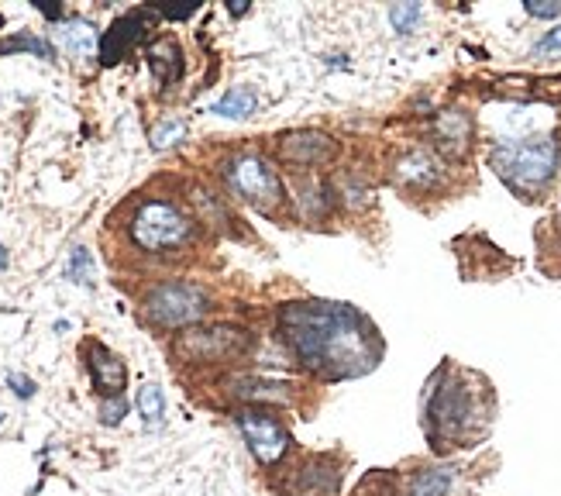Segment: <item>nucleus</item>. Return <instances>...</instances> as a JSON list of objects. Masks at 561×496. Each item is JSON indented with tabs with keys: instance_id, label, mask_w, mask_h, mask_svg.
Returning <instances> with one entry per match:
<instances>
[{
	"instance_id": "nucleus-28",
	"label": "nucleus",
	"mask_w": 561,
	"mask_h": 496,
	"mask_svg": "<svg viewBox=\"0 0 561 496\" xmlns=\"http://www.w3.org/2000/svg\"><path fill=\"white\" fill-rule=\"evenodd\" d=\"M35 7L45 14V18H52V21H59V18H62V7L56 4V0H35Z\"/></svg>"
},
{
	"instance_id": "nucleus-1",
	"label": "nucleus",
	"mask_w": 561,
	"mask_h": 496,
	"mask_svg": "<svg viewBox=\"0 0 561 496\" xmlns=\"http://www.w3.org/2000/svg\"><path fill=\"white\" fill-rule=\"evenodd\" d=\"M279 331L303 369L324 379H352L379 362V331L348 304L303 300L279 310Z\"/></svg>"
},
{
	"instance_id": "nucleus-10",
	"label": "nucleus",
	"mask_w": 561,
	"mask_h": 496,
	"mask_svg": "<svg viewBox=\"0 0 561 496\" xmlns=\"http://www.w3.org/2000/svg\"><path fill=\"white\" fill-rule=\"evenodd\" d=\"M87 355H90L93 386H97L100 397H104V400L121 397L124 386H128V366H124V362L111 352V348L100 345V341H90Z\"/></svg>"
},
{
	"instance_id": "nucleus-3",
	"label": "nucleus",
	"mask_w": 561,
	"mask_h": 496,
	"mask_svg": "<svg viewBox=\"0 0 561 496\" xmlns=\"http://www.w3.org/2000/svg\"><path fill=\"white\" fill-rule=\"evenodd\" d=\"M489 162H493L496 176H500L510 190H517L524 200H537V193L548 190L551 180H555L558 138L537 135V138H527V142L496 145Z\"/></svg>"
},
{
	"instance_id": "nucleus-7",
	"label": "nucleus",
	"mask_w": 561,
	"mask_h": 496,
	"mask_svg": "<svg viewBox=\"0 0 561 496\" xmlns=\"http://www.w3.org/2000/svg\"><path fill=\"white\" fill-rule=\"evenodd\" d=\"M248 345H252V338L241 328L217 324V328H197V331H190V335H183L176 352L190 362H224V359L241 355Z\"/></svg>"
},
{
	"instance_id": "nucleus-21",
	"label": "nucleus",
	"mask_w": 561,
	"mask_h": 496,
	"mask_svg": "<svg viewBox=\"0 0 561 496\" xmlns=\"http://www.w3.org/2000/svg\"><path fill=\"white\" fill-rule=\"evenodd\" d=\"M389 18H393L396 31H414V25L420 21V4H403V7H393V11H389Z\"/></svg>"
},
{
	"instance_id": "nucleus-25",
	"label": "nucleus",
	"mask_w": 561,
	"mask_h": 496,
	"mask_svg": "<svg viewBox=\"0 0 561 496\" xmlns=\"http://www.w3.org/2000/svg\"><path fill=\"white\" fill-rule=\"evenodd\" d=\"M534 52H537V56H548V52L555 56V52H561V28L548 31V35H544L541 42L534 45Z\"/></svg>"
},
{
	"instance_id": "nucleus-27",
	"label": "nucleus",
	"mask_w": 561,
	"mask_h": 496,
	"mask_svg": "<svg viewBox=\"0 0 561 496\" xmlns=\"http://www.w3.org/2000/svg\"><path fill=\"white\" fill-rule=\"evenodd\" d=\"M7 383L14 386V393H18V397H31V393H35V383H31L28 376H18V372H11V376H7Z\"/></svg>"
},
{
	"instance_id": "nucleus-4",
	"label": "nucleus",
	"mask_w": 561,
	"mask_h": 496,
	"mask_svg": "<svg viewBox=\"0 0 561 496\" xmlns=\"http://www.w3.org/2000/svg\"><path fill=\"white\" fill-rule=\"evenodd\" d=\"M193 238V221L166 200H148L131 217V242L145 252H173Z\"/></svg>"
},
{
	"instance_id": "nucleus-8",
	"label": "nucleus",
	"mask_w": 561,
	"mask_h": 496,
	"mask_svg": "<svg viewBox=\"0 0 561 496\" xmlns=\"http://www.w3.org/2000/svg\"><path fill=\"white\" fill-rule=\"evenodd\" d=\"M238 428H241L245 445L252 448L255 459L262 465L279 462L286 455V448H290V434H286V428L269 414V410H255V407L238 410Z\"/></svg>"
},
{
	"instance_id": "nucleus-13",
	"label": "nucleus",
	"mask_w": 561,
	"mask_h": 496,
	"mask_svg": "<svg viewBox=\"0 0 561 496\" xmlns=\"http://www.w3.org/2000/svg\"><path fill=\"white\" fill-rule=\"evenodd\" d=\"M148 62H152V73L159 76L162 83H176L179 73H183V52L173 38H162V42L152 45L148 52Z\"/></svg>"
},
{
	"instance_id": "nucleus-19",
	"label": "nucleus",
	"mask_w": 561,
	"mask_h": 496,
	"mask_svg": "<svg viewBox=\"0 0 561 496\" xmlns=\"http://www.w3.org/2000/svg\"><path fill=\"white\" fill-rule=\"evenodd\" d=\"M7 52H38L42 59L56 56L49 42H42V38H31V35H18V38H7V42H0V56H7Z\"/></svg>"
},
{
	"instance_id": "nucleus-24",
	"label": "nucleus",
	"mask_w": 561,
	"mask_h": 496,
	"mask_svg": "<svg viewBox=\"0 0 561 496\" xmlns=\"http://www.w3.org/2000/svg\"><path fill=\"white\" fill-rule=\"evenodd\" d=\"M197 11V4H193V0H186V4H159V14H166V18H173V21H179V18H190V14Z\"/></svg>"
},
{
	"instance_id": "nucleus-11",
	"label": "nucleus",
	"mask_w": 561,
	"mask_h": 496,
	"mask_svg": "<svg viewBox=\"0 0 561 496\" xmlns=\"http://www.w3.org/2000/svg\"><path fill=\"white\" fill-rule=\"evenodd\" d=\"M142 31H145V14L142 11L124 14V18L114 21L111 31H104V38H100V59H104L107 66L121 62L131 52V45L142 38Z\"/></svg>"
},
{
	"instance_id": "nucleus-17",
	"label": "nucleus",
	"mask_w": 561,
	"mask_h": 496,
	"mask_svg": "<svg viewBox=\"0 0 561 496\" xmlns=\"http://www.w3.org/2000/svg\"><path fill=\"white\" fill-rule=\"evenodd\" d=\"M138 410H142V417L148 424H159L162 417H166V397H162V390L155 383H145L142 390H138Z\"/></svg>"
},
{
	"instance_id": "nucleus-6",
	"label": "nucleus",
	"mask_w": 561,
	"mask_h": 496,
	"mask_svg": "<svg viewBox=\"0 0 561 496\" xmlns=\"http://www.w3.org/2000/svg\"><path fill=\"white\" fill-rule=\"evenodd\" d=\"M148 317L162 328H186L207 314L210 300L200 286L193 283H162L148 293Z\"/></svg>"
},
{
	"instance_id": "nucleus-9",
	"label": "nucleus",
	"mask_w": 561,
	"mask_h": 496,
	"mask_svg": "<svg viewBox=\"0 0 561 496\" xmlns=\"http://www.w3.org/2000/svg\"><path fill=\"white\" fill-rule=\"evenodd\" d=\"M279 155L293 166H324L338 155V142L321 131H290L279 138Z\"/></svg>"
},
{
	"instance_id": "nucleus-15",
	"label": "nucleus",
	"mask_w": 561,
	"mask_h": 496,
	"mask_svg": "<svg viewBox=\"0 0 561 496\" xmlns=\"http://www.w3.org/2000/svg\"><path fill=\"white\" fill-rule=\"evenodd\" d=\"M255 104H259V97H255L248 87H238L217 100L214 114H221V118H248V114L255 111Z\"/></svg>"
},
{
	"instance_id": "nucleus-26",
	"label": "nucleus",
	"mask_w": 561,
	"mask_h": 496,
	"mask_svg": "<svg viewBox=\"0 0 561 496\" xmlns=\"http://www.w3.org/2000/svg\"><path fill=\"white\" fill-rule=\"evenodd\" d=\"M527 14H534V18H558L561 14V4H541V0H527Z\"/></svg>"
},
{
	"instance_id": "nucleus-16",
	"label": "nucleus",
	"mask_w": 561,
	"mask_h": 496,
	"mask_svg": "<svg viewBox=\"0 0 561 496\" xmlns=\"http://www.w3.org/2000/svg\"><path fill=\"white\" fill-rule=\"evenodd\" d=\"M400 180L403 183H434L438 180V166L431 162V155L414 152L400 162Z\"/></svg>"
},
{
	"instance_id": "nucleus-2",
	"label": "nucleus",
	"mask_w": 561,
	"mask_h": 496,
	"mask_svg": "<svg viewBox=\"0 0 561 496\" xmlns=\"http://www.w3.org/2000/svg\"><path fill=\"white\" fill-rule=\"evenodd\" d=\"M469 372H438V386L427 397V434L438 441V448L458 445V441H472L486 431L489 407L482 393L486 386L475 390Z\"/></svg>"
},
{
	"instance_id": "nucleus-22",
	"label": "nucleus",
	"mask_w": 561,
	"mask_h": 496,
	"mask_svg": "<svg viewBox=\"0 0 561 496\" xmlns=\"http://www.w3.org/2000/svg\"><path fill=\"white\" fill-rule=\"evenodd\" d=\"M87 273H90V252L87 248H76L73 262H69V276H73L76 283H87Z\"/></svg>"
},
{
	"instance_id": "nucleus-14",
	"label": "nucleus",
	"mask_w": 561,
	"mask_h": 496,
	"mask_svg": "<svg viewBox=\"0 0 561 496\" xmlns=\"http://www.w3.org/2000/svg\"><path fill=\"white\" fill-rule=\"evenodd\" d=\"M455 490V476L448 469H427L410 483V496H451Z\"/></svg>"
},
{
	"instance_id": "nucleus-20",
	"label": "nucleus",
	"mask_w": 561,
	"mask_h": 496,
	"mask_svg": "<svg viewBox=\"0 0 561 496\" xmlns=\"http://www.w3.org/2000/svg\"><path fill=\"white\" fill-rule=\"evenodd\" d=\"M186 135V124L183 121H169V124H159V128L152 131V145L155 149H166V145H173L176 138Z\"/></svg>"
},
{
	"instance_id": "nucleus-23",
	"label": "nucleus",
	"mask_w": 561,
	"mask_h": 496,
	"mask_svg": "<svg viewBox=\"0 0 561 496\" xmlns=\"http://www.w3.org/2000/svg\"><path fill=\"white\" fill-rule=\"evenodd\" d=\"M124 410H128L124 397H111V400L100 403V417H104V424H118L124 417Z\"/></svg>"
},
{
	"instance_id": "nucleus-30",
	"label": "nucleus",
	"mask_w": 561,
	"mask_h": 496,
	"mask_svg": "<svg viewBox=\"0 0 561 496\" xmlns=\"http://www.w3.org/2000/svg\"><path fill=\"white\" fill-rule=\"evenodd\" d=\"M4 266H7V248L0 245V269H4Z\"/></svg>"
},
{
	"instance_id": "nucleus-12",
	"label": "nucleus",
	"mask_w": 561,
	"mask_h": 496,
	"mask_svg": "<svg viewBox=\"0 0 561 496\" xmlns=\"http://www.w3.org/2000/svg\"><path fill=\"white\" fill-rule=\"evenodd\" d=\"M434 138L448 155H462L469 149V138H472V121L469 114L462 111H444L438 121H434Z\"/></svg>"
},
{
	"instance_id": "nucleus-18",
	"label": "nucleus",
	"mask_w": 561,
	"mask_h": 496,
	"mask_svg": "<svg viewBox=\"0 0 561 496\" xmlns=\"http://www.w3.org/2000/svg\"><path fill=\"white\" fill-rule=\"evenodd\" d=\"M62 38H66L69 52H76V56H90L93 49V28L87 21H69L66 31H62Z\"/></svg>"
},
{
	"instance_id": "nucleus-5",
	"label": "nucleus",
	"mask_w": 561,
	"mask_h": 496,
	"mask_svg": "<svg viewBox=\"0 0 561 496\" xmlns=\"http://www.w3.org/2000/svg\"><path fill=\"white\" fill-rule=\"evenodd\" d=\"M224 180L245 204L259 207V211H276L286 197L283 180L272 169V162L262 159V155H235L224 166Z\"/></svg>"
},
{
	"instance_id": "nucleus-29",
	"label": "nucleus",
	"mask_w": 561,
	"mask_h": 496,
	"mask_svg": "<svg viewBox=\"0 0 561 496\" xmlns=\"http://www.w3.org/2000/svg\"><path fill=\"white\" fill-rule=\"evenodd\" d=\"M248 11V0H231V14H245Z\"/></svg>"
}]
</instances>
